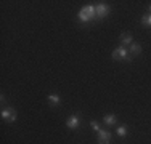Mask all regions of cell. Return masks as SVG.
Segmentation results:
<instances>
[{"mask_svg":"<svg viewBox=\"0 0 151 144\" xmlns=\"http://www.w3.org/2000/svg\"><path fill=\"white\" fill-rule=\"evenodd\" d=\"M48 101H50L52 104H55V106H56V104L61 103V98H60L58 95H48Z\"/></svg>","mask_w":151,"mask_h":144,"instance_id":"cell-11","label":"cell"},{"mask_svg":"<svg viewBox=\"0 0 151 144\" xmlns=\"http://www.w3.org/2000/svg\"><path fill=\"white\" fill-rule=\"evenodd\" d=\"M130 53L132 55H140V53H142V46L137 45V43H132L130 45Z\"/></svg>","mask_w":151,"mask_h":144,"instance_id":"cell-10","label":"cell"},{"mask_svg":"<svg viewBox=\"0 0 151 144\" xmlns=\"http://www.w3.org/2000/svg\"><path fill=\"white\" fill-rule=\"evenodd\" d=\"M103 122H105L106 125H114L117 122V117L114 114H108V115H105V118H103Z\"/></svg>","mask_w":151,"mask_h":144,"instance_id":"cell-8","label":"cell"},{"mask_svg":"<svg viewBox=\"0 0 151 144\" xmlns=\"http://www.w3.org/2000/svg\"><path fill=\"white\" fill-rule=\"evenodd\" d=\"M95 10H96V19H105L108 14H109V11H111L109 5L105 3V2H100L98 5L95 6Z\"/></svg>","mask_w":151,"mask_h":144,"instance_id":"cell-2","label":"cell"},{"mask_svg":"<svg viewBox=\"0 0 151 144\" xmlns=\"http://www.w3.org/2000/svg\"><path fill=\"white\" fill-rule=\"evenodd\" d=\"M96 133H98V143L100 144H109V141H111V133L109 131L100 130V131H96Z\"/></svg>","mask_w":151,"mask_h":144,"instance_id":"cell-6","label":"cell"},{"mask_svg":"<svg viewBox=\"0 0 151 144\" xmlns=\"http://www.w3.org/2000/svg\"><path fill=\"white\" fill-rule=\"evenodd\" d=\"M142 24H145V26H151V13L150 14H143V16H142Z\"/></svg>","mask_w":151,"mask_h":144,"instance_id":"cell-12","label":"cell"},{"mask_svg":"<svg viewBox=\"0 0 151 144\" xmlns=\"http://www.w3.org/2000/svg\"><path fill=\"white\" fill-rule=\"evenodd\" d=\"M150 11H151V5H150Z\"/></svg>","mask_w":151,"mask_h":144,"instance_id":"cell-14","label":"cell"},{"mask_svg":"<svg viewBox=\"0 0 151 144\" xmlns=\"http://www.w3.org/2000/svg\"><path fill=\"white\" fill-rule=\"evenodd\" d=\"M66 125H68V128H71V130H77L79 125H81V115H71V117L68 118Z\"/></svg>","mask_w":151,"mask_h":144,"instance_id":"cell-5","label":"cell"},{"mask_svg":"<svg viewBox=\"0 0 151 144\" xmlns=\"http://www.w3.org/2000/svg\"><path fill=\"white\" fill-rule=\"evenodd\" d=\"M90 127L95 130V131H100V130H101V128H100V125H98V122H95V120L90 122Z\"/></svg>","mask_w":151,"mask_h":144,"instance_id":"cell-13","label":"cell"},{"mask_svg":"<svg viewBox=\"0 0 151 144\" xmlns=\"http://www.w3.org/2000/svg\"><path fill=\"white\" fill-rule=\"evenodd\" d=\"M132 40H134V37H132L130 32H124V34L121 35V43L122 45H132Z\"/></svg>","mask_w":151,"mask_h":144,"instance_id":"cell-7","label":"cell"},{"mask_svg":"<svg viewBox=\"0 0 151 144\" xmlns=\"http://www.w3.org/2000/svg\"><path fill=\"white\" fill-rule=\"evenodd\" d=\"M113 59H124V61H130L132 56H130V51H127V50L124 48V46H119V48H116L113 51Z\"/></svg>","mask_w":151,"mask_h":144,"instance_id":"cell-3","label":"cell"},{"mask_svg":"<svg viewBox=\"0 0 151 144\" xmlns=\"http://www.w3.org/2000/svg\"><path fill=\"white\" fill-rule=\"evenodd\" d=\"M79 21L81 23H90V21H93L96 18V10L93 5H88V6H84V8L79 11Z\"/></svg>","mask_w":151,"mask_h":144,"instance_id":"cell-1","label":"cell"},{"mask_svg":"<svg viewBox=\"0 0 151 144\" xmlns=\"http://www.w3.org/2000/svg\"><path fill=\"white\" fill-rule=\"evenodd\" d=\"M116 133H117V136L124 138V136H127V135H129V128L125 127V125H122V127H119V128L116 130Z\"/></svg>","mask_w":151,"mask_h":144,"instance_id":"cell-9","label":"cell"},{"mask_svg":"<svg viewBox=\"0 0 151 144\" xmlns=\"http://www.w3.org/2000/svg\"><path fill=\"white\" fill-rule=\"evenodd\" d=\"M2 118H5L6 122H15L16 120V110L13 109V107H6V109L2 110Z\"/></svg>","mask_w":151,"mask_h":144,"instance_id":"cell-4","label":"cell"}]
</instances>
